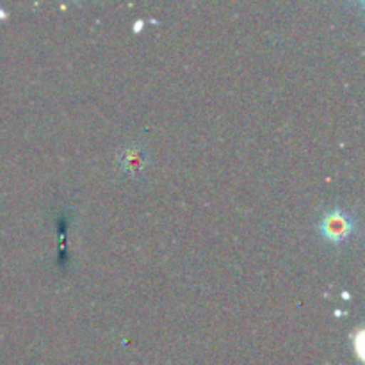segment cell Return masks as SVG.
Instances as JSON below:
<instances>
[{
  "instance_id": "obj_1",
  "label": "cell",
  "mask_w": 365,
  "mask_h": 365,
  "mask_svg": "<svg viewBox=\"0 0 365 365\" xmlns=\"http://www.w3.org/2000/svg\"><path fill=\"white\" fill-rule=\"evenodd\" d=\"M356 230H359V223H356L355 216L339 207L327 210L317 225L321 239L334 246H341L351 241Z\"/></svg>"
},
{
  "instance_id": "obj_2",
  "label": "cell",
  "mask_w": 365,
  "mask_h": 365,
  "mask_svg": "<svg viewBox=\"0 0 365 365\" xmlns=\"http://www.w3.org/2000/svg\"><path fill=\"white\" fill-rule=\"evenodd\" d=\"M150 157L148 152L143 148L141 145H128L125 148L120 150L116 157L118 170L121 171L127 177L138 178L139 175H143L148 168Z\"/></svg>"
}]
</instances>
